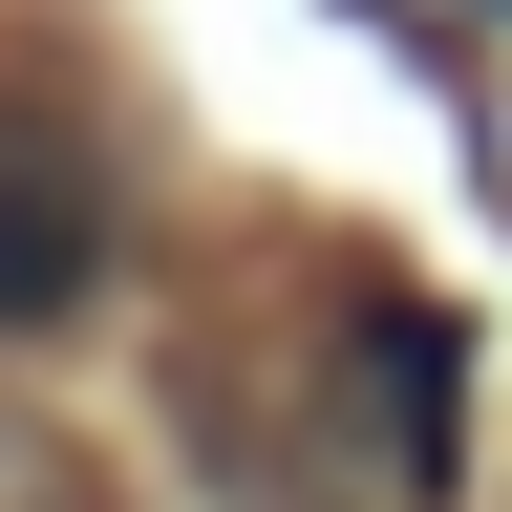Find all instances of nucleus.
Returning a JSON list of instances; mask_svg holds the SVG:
<instances>
[{
  "mask_svg": "<svg viewBox=\"0 0 512 512\" xmlns=\"http://www.w3.org/2000/svg\"><path fill=\"white\" fill-rule=\"evenodd\" d=\"M0 512H86V470H64L43 427H0Z\"/></svg>",
  "mask_w": 512,
  "mask_h": 512,
  "instance_id": "nucleus-2",
  "label": "nucleus"
},
{
  "mask_svg": "<svg viewBox=\"0 0 512 512\" xmlns=\"http://www.w3.org/2000/svg\"><path fill=\"white\" fill-rule=\"evenodd\" d=\"M86 256H107V192L86 171H0V320H43Z\"/></svg>",
  "mask_w": 512,
  "mask_h": 512,
  "instance_id": "nucleus-1",
  "label": "nucleus"
}]
</instances>
